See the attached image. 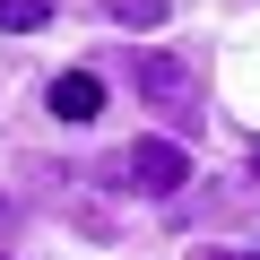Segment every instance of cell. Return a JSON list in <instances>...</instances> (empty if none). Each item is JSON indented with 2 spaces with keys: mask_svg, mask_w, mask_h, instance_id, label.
Listing matches in <instances>:
<instances>
[{
  "mask_svg": "<svg viewBox=\"0 0 260 260\" xmlns=\"http://www.w3.org/2000/svg\"><path fill=\"white\" fill-rule=\"evenodd\" d=\"M200 260H260V251H200Z\"/></svg>",
  "mask_w": 260,
  "mask_h": 260,
  "instance_id": "obj_6",
  "label": "cell"
},
{
  "mask_svg": "<svg viewBox=\"0 0 260 260\" xmlns=\"http://www.w3.org/2000/svg\"><path fill=\"white\" fill-rule=\"evenodd\" d=\"M0 225H9V200H0Z\"/></svg>",
  "mask_w": 260,
  "mask_h": 260,
  "instance_id": "obj_7",
  "label": "cell"
},
{
  "mask_svg": "<svg viewBox=\"0 0 260 260\" xmlns=\"http://www.w3.org/2000/svg\"><path fill=\"white\" fill-rule=\"evenodd\" d=\"M130 78H139V95H148V104H174V113L200 95V70H191L182 52H139V61H130Z\"/></svg>",
  "mask_w": 260,
  "mask_h": 260,
  "instance_id": "obj_2",
  "label": "cell"
},
{
  "mask_svg": "<svg viewBox=\"0 0 260 260\" xmlns=\"http://www.w3.org/2000/svg\"><path fill=\"white\" fill-rule=\"evenodd\" d=\"M251 174H260V148H251Z\"/></svg>",
  "mask_w": 260,
  "mask_h": 260,
  "instance_id": "obj_8",
  "label": "cell"
},
{
  "mask_svg": "<svg viewBox=\"0 0 260 260\" xmlns=\"http://www.w3.org/2000/svg\"><path fill=\"white\" fill-rule=\"evenodd\" d=\"M121 174L139 182L148 200H174V191L191 182V156H182L174 139H130V156H121Z\"/></svg>",
  "mask_w": 260,
  "mask_h": 260,
  "instance_id": "obj_1",
  "label": "cell"
},
{
  "mask_svg": "<svg viewBox=\"0 0 260 260\" xmlns=\"http://www.w3.org/2000/svg\"><path fill=\"white\" fill-rule=\"evenodd\" d=\"M121 26H165V0H104Z\"/></svg>",
  "mask_w": 260,
  "mask_h": 260,
  "instance_id": "obj_5",
  "label": "cell"
},
{
  "mask_svg": "<svg viewBox=\"0 0 260 260\" xmlns=\"http://www.w3.org/2000/svg\"><path fill=\"white\" fill-rule=\"evenodd\" d=\"M52 18V0H0V26H9V35H35Z\"/></svg>",
  "mask_w": 260,
  "mask_h": 260,
  "instance_id": "obj_4",
  "label": "cell"
},
{
  "mask_svg": "<svg viewBox=\"0 0 260 260\" xmlns=\"http://www.w3.org/2000/svg\"><path fill=\"white\" fill-rule=\"evenodd\" d=\"M52 113H61L70 130H78V121H95V113H104V78H95V70H70V78H52Z\"/></svg>",
  "mask_w": 260,
  "mask_h": 260,
  "instance_id": "obj_3",
  "label": "cell"
}]
</instances>
